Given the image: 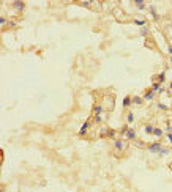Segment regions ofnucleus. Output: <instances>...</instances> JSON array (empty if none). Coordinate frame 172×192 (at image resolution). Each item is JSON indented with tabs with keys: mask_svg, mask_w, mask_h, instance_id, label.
Masks as SVG:
<instances>
[{
	"mask_svg": "<svg viewBox=\"0 0 172 192\" xmlns=\"http://www.w3.org/2000/svg\"><path fill=\"white\" fill-rule=\"evenodd\" d=\"M161 143L159 142H153V143H150L149 145V151L150 153H159V151H161Z\"/></svg>",
	"mask_w": 172,
	"mask_h": 192,
	"instance_id": "1",
	"label": "nucleus"
},
{
	"mask_svg": "<svg viewBox=\"0 0 172 192\" xmlns=\"http://www.w3.org/2000/svg\"><path fill=\"white\" fill-rule=\"evenodd\" d=\"M88 126H90V121H85L84 124L81 126V129H79V136H84V134H87V129H88Z\"/></svg>",
	"mask_w": 172,
	"mask_h": 192,
	"instance_id": "2",
	"label": "nucleus"
},
{
	"mask_svg": "<svg viewBox=\"0 0 172 192\" xmlns=\"http://www.w3.org/2000/svg\"><path fill=\"white\" fill-rule=\"evenodd\" d=\"M114 148L118 150V151H122L123 148H125V143H123L122 140H118V139H115V142H114Z\"/></svg>",
	"mask_w": 172,
	"mask_h": 192,
	"instance_id": "3",
	"label": "nucleus"
},
{
	"mask_svg": "<svg viewBox=\"0 0 172 192\" xmlns=\"http://www.w3.org/2000/svg\"><path fill=\"white\" fill-rule=\"evenodd\" d=\"M153 96H155V91H152V90L145 91V95H144V101H152V99H153Z\"/></svg>",
	"mask_w": 172,
	"mask_h": 192,
	"instance_id": "4",
	"label": "nucleus"
},
{
	"mask_svg": "<svg viewBox=\"0 0 172 192\" xmlns=\"http://www.w3.org/2000/svg\"><path fill=\"white\" fill-rule=\"evenodd\" d=\"M126 139H128V140H134V139H136V131L129 127L128 132H126Z\"/></svg>",
	"mask_w": 172,
	"mask_h": 192,
	"instance_id": "5",
	"label": "nucleus"
},
{
	"mask_svg": "<svg viewBox=\"0 0 172 192\" xmlns=\"http://www.w3.org/2000/svg\"><path fill=\"white\" fill-rule=\"evenodd\" d=\"M13 7L17 8V10H24V8H25V3H24V2H19V0H16V2H13Z\"/></svg>",
	"mask_w": 172,
	"mask_h": 192,
	"instance_id": "6",
	"label": "nucleus"
},
{
	"mask_svg": "<svg viewBox=\"0 0 172 192\" xmlns=\"http://www.w3.org/2000/svg\"><path fill=\"white\" fill-rule=\"evenodd\" d=\"M101 112H103V107L99 106V104H96V106L93 107V115L96 117V115H101Z\"/></svg>",
	"mask_w": 172,
	"mask_h": 192,
	"instance_id": "7",
	"label": "nucleus"
},
{
	"mask_svg": "<svg viewBox=\"0 0 172 192\" xmlns=\"http://www.w3.org/2000/svg\"><path fill=\"white\" fill-rule=\"evenodd\" d=\"M152 91H155V93H159V90H161V84H159V82H155V84H153L152 85V88H150Z\"/></svg>",
	"mask_w": 172,
	"mask_h": 192,
	"instance_id": "8",
	"label": "nucleus"
},
{
	"mask_svg": "<svg viewBox=\"0 0 172 192\" xmlns=\"http://www.w3.org/2000/svg\"><path fill=\"white\" fill-rule=\"evenodd\" d=\"M142 102H144V98H141V96H134L133 98V104H136V106H141Z\"/></svg>",
	"mask_w": 172,
	"mask_h": 192,
	"instance_id": "9",
	"label": "nucleus"
},
{
	"mask_svg": "<svg viewBox=\"0 0 172 192\" xmlns=\"http://www.w3.org/2000/svg\"><path fill=\"white\" fill-rule=\"evenodd\" d=\"M149 10H150V13H152V16L153 17H155V19H158V13H156V8H155V5H150V7H149Z\"/></svg>",
	"mask_w": 172,
	"mask_h": 192,
	"instance_id": "10",
	"label": "nucleus"
},
{
	"mask_svg": "<svg viewBox=\"0 0 172 192\" xmlns=\"http://www.w3.org/2000/svg\"><path fill=\"white\" fill-rule=\"evenodd\" d=\"M134 24H136V25H139L141 28H142V27H147V24H145V21H144V19H134Z\"/></svg>",
	"mask_w": 172,
	"mask_h": 192,
	"instance_id": "11",
	"label": "nucleus"
},
{
	"mask_svg": "<svg viewBox=\"0 0 172 192\" xmlns=\"http://www.w3.org/2000/svg\"><path fill=\"white\" fill-rule=\"evenodd\" d=\"M131 102H133V99L129 96H126L125 99H123V107H129V106H131Z\"/></svg>",
	"mask_w": 172,
	"mask_h": 192,
	"instance_id": "12",
	"label": "nucleus"
},
{
	"mask_svg": "<svg viewBox=\"0 0 172 192\" xmlns=\"http://www.w3.org/2000/svg\"><path fill=\"white\" fill-rule=\"evenodd\" d=\"M134 3H136V7H137L139 10H145V3L142 2V0H136Z\"/></svg>",
	"mask_w": 172,
	"mask_h": 192,
	"instance_id": "13",
	"label": "nucleus"
},
{
	"mask_svg": "<svg viewBox=\"0 0 172 192\" xmlns=\"http://www.w3.org/2000/svg\"><path fill=\"white\" fill-rule=\"evenodd\" d=\"M153 136H155V137H161V136H163V129L155 127V129H153Z\"/></svg>",
	"mask_w": 172,
	"mask_h": 192,
	"instance_id": "14",
	"label": "nucleus"
},
{
	"mask_svg": "<svg viewBox=\"0 0 172 192\" xmlns=\"http://www.w3.org/2000/svg\"><path fill=\"white\" fill-rule=\"evenodd\" d=\"M133 121H134V115H133V112H129V113L126 115V123H128V124H131Z\"/></svg>",
	"mask_w": 172,
	"mask_h": 192,
	"instance_id": "15",
	"label": "nucleus"
},
{
	"mask_svg": "<svg viewBox=\"0 0 172 192\" xmlns=\"http://www.w3.org/2000/svg\"><path fill=\"white\" fill-rule=\"evenodd\" d=\"M144 129H145V134H153V129H155V127H153L152 124H147Z\"/></svg>",
	"mask_w": 172,
	"mask_h": 192,
	"instance_id": "16",
	"label": "nucleus"
},
{
	"mask_svg": "<svg viewBox=\"0 0 172 192\" xmlns=\"http://www.w3.org/2000/svg\"><path fill=\"white\" fill-rule=\"evenodd\" d=\"M139 33H141V36H145V35H147V33H149V27H142V28H141V32H139Z\"/></svg>",
	"mask_w": 172,
	"mask_h": 192,
	"instance_id": "17",
	"label": "nucleus"
},
{
	"mask_svg": "<svg viewBox=\"0 0 172 192\" xmlns=\"http://www.w3.org/2000/svg\"><path fill=\"white\" fill-rule=\"evenodd\" d=\"M106 134H108V137L115 139V131H114V129H108V132H106Z\"/></svg>",
	"mask_w": 172,
	"mask_h": 192,
	"instance_id": "18",
	"label": "nucleus"
},
{
	"mask_svg": "<svg viewBox=\"0 0 172 192\" xmlns=\"http://www.w3.org/2000/svg\"><path fill=\"white\" fill-rule=\"evenodd\" d=\"M158 154H159V156H167V154H169V150H167V148H161V151H159Z\"/></svg>",
	"mask_w": 172,
	"mask_h": 192,
	"instance_id": "19",
	"label": "nucleus"
},
{
	"mask_svg": "<svg viewBox=\"0 0 172 192\" xmlns=\"http://www.w3.org/2000/svg\"><path fill=\"white\" fill-rule=\"evenodd\" d=\"M128 129H129V126H128V124H126V126H123L122 129H120V134H125V136H126V132H128Z\"/></svg>",
	"mask_w": 172,
	"mask_h": 192,
	"instance_id": "20",
	"label": "nucleus"
},
{
	"mask_svg": "<svg viewBox=\"0 0 172 192\" xmlns=\"http://www.w3.org/2000/svg\"><path fill=\"white\" fill-rule=\"evenodd\" d=\"M164 80H166V74H164V73H161V74H159V84H163Z\"/></svg>",
	"mask_w": 172,
	"mask_h": 192,
	"instance_id": "21",
	"label": "nucleus"
},
{
	"mask_svg": "<svg viewBox=\"0 0 172 192\" xmlns=\"http://www.w3.org/2000/svg\"><path fill=\"white\" fill-rule=\"evenodd\" d=\"M158 109H161V110H166V109H167V106H166V104H163V102H159V104H158Z\"/></svg>",
	"mask_w": 172,
	"mask_h": 192,
	"instance_id": "22",
	"label": "nucleus"
},
{
	"mask_svg": "<svg viewBox=\"0 0 172 192\" xmlns=\"http://www.w3.org/2000/svg\"><path fill=\"white\" fill-rule=\"evenodd\" d=\"M95 121H96V123H101V121H103L101 115H96V117H95Z\"/></svg>",
	"mask_w": 172,
	"mask_h": 192,
	"instance_id": "23",
	"label": "nucleus"
},
{
	"mask_svg": "<svg viewBox=\"0 0 172 192\" xmlns=\"http://www.w3.org/2000/svg\"><path fill=\"white\" fill-rule=\"evenodd\" d=\"M166 139H167V140H169V142H170V143H172V134H170V132H169V134H167V136H166Z\"/></svg>",
	"mask_w": 172,
	"mask_h": 192,
	"instance_id": "24",
	"label": "nucleus"
},
{
	"mask_svg": "<svg viewBox=\"0 0 172 192\" xmlns=\"http://www.w3.org/2000/svg\"><path fill=\"white\" fill-rule=\"evenodd\" d=\"M5 22H7V19H5V17L2 16V17H0V24H2V25H5Z\"/></svg>",
	"mask_w": 172,
	"mask_h": 192,
	"instance_id": "25",
	"label": "nucleus"
},
{
	"mask_svg": "<svg viewBox=\"0 0 172 192\" xmlns=\"http://www.w3.org/2000/svg\"><path fill=\"white\" fill-rule=\"evenodd\" d=\"M8 25H10V27H16L17 24H16V22H14V21H11V22H8Z\"/></svg>",
	"mask_w": 172,
	"mask_h": 192,
	"instance_id": "26",
	"label": "nucleus"
},
{
	"mask_svg": "<svg viewBox=\"0 0 172 192\" xmlns=\"http://www.w3.org/2000/svg\"><path fill=\"white\" fill-rule=\"evenodd\" d=\"M90 3H92V2H82L81 5H82V7H88V5H90Z\"/></svg>",
	"mask_w": 172,
	"mask_h": 192,
	"instance_id": "27",
	"label": "nucleus"
},
{
	"mask_svg": "<svg viewBox=\"0 0 172 192\" xmlns=\"http://www.w3.org/2000/svg\"><path fill=\"white\" fill-rule=\"evenodd\" d=\"M167 52H169V54L172 55V46H169V47H167Z\"/></svg>",
	"mask_w": 172,
	"mask_h": 192,
	"instance_id": "28",
	"label": "nucleus"
},
{
	"mask_svg": "<svg viewBox=\"0 0 172 192\" xmlns=\"http://www.w3.org/2000/svg\"><path fill=\"white\" fill-rule=\"evenodd\" d=\"M169 91H172V82H170V85H169Z\"/></svg>",
	"mask_w": 172,
	"mask_h": 192,
	"instance_id": "29",
	"label": "nucleus"
}]
</instances>
